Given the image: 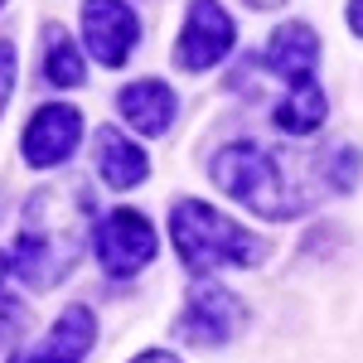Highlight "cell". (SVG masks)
Segmentation results:
<instances>
[{
  "instance_id": "obj_17",
  "label": "cell",
  "mask_w": 363,
  "mask_h": 363,
  "mask_svg": "<svg viewBox=\"0 0 363 363\" xmlns=\"http://www.w3.org/2000/svg\"><path fill=\"white\" fill-rule=\"evenodd\" d=\"M131 363H179L174 354H165V349H145L140 359H131Z\"/></svg>"
},
{
  "instance_id": "obj_5",
  "label": "cell",
  "mask_w": 363,
  "mask_h": 363,
  "mask_svg": "<svg viewBox=\"0 0 363 363\" xmlns=\"http://www.w3.org/2000/svg\"><path fill=\"white\" fill-rule=\"evenodd\" d=\"M155 257V228L136 208H116L97 228V262L107 277H136Z\"/></svg>"
},
{
  "instance_id": "obj_21",
  "label": "cell",
  "mask_w": 363,
  "mask_h": 363,
  "mask_svg": "<svg viewBox=\"0 0 363 363\" xmlns=\"http://www.w3.org/2000/svg\"><path fill=\"white\" fill-rule=\"evenodd\" d=\"M0 5H5V0H0Z\"/></svg>"
},
{
  "instance_id": "obj_11",
  "label": "cell",
  "mask_w": 363,
  "mask_h": 363,
  "mask_svg": "<svg viewBox=\"0 0 363 363\" xmlns=\"http://www.w3.org/2000/svg\"><path fill=\"white\" fill-rule=\"evenodd\" d=\"M116 107H121V116L136 126L140 136H165L169 121H174V92L160 78H140V83L121 87Z\"/></svg>"
},
{
  "instance_id": "obj_9",
  "label": "cell",
  "mask_w": 363,
  "mask_h": 363,
  "mask_svg": "<svg viewBox=\"0 0 363 363\" xmlns=\"http://www.w3.org/2000/svg\"><path fill=\"white\" fill-rule=\"evenodd\" d=\"M92 339H97V320H92V310H87V306H68L54 320L49 335L39 339L34 349H25L20 359H10V363H83L87 349H92Z\"/></svg>"
},
{
  "instance_id": "obj_16",
  "label": "cell",
  "mask_w": 363,
  "mask_h": 363,
  "mask_svg": "<svg viewBox=\"0 0 363 363\" xmlns=\"http://www.w3.org/2000/svg\"><path fill=\"white\" fill-rule=\"evenodd\" d=\"M15 68H20L15 44H10V39H0V112H5V102H10V92H15Z\"/></svg>"
},
{
  "instance_id": "obj_6",
  "label": "cell",
  "mask_w": 363,
  "mask_h": 363,
  "mask_svg": "<svg viewBox=\"0 0 363 363\" xmlns=\"http://www.w3.org/2000/svg\"><path fill=\"white\" fill-rule=\"evenodd\" d=\"M233 20L218 0H194L189 5V20L179 29V44H174V63L184 73H203L213 63H223L228 49H233Z\"/></svg>"
},
{
  "instance_id": "obj_8",
  "label": "cell",
  "mask_w": 363,
  "mask_h": 363,
  "mask_svg": "<svg viewBox=\"0 0 363 363\" xmlns=\"http://www.w3.org/2000/svg\"><path fill=\"white\" fill-rule=\"evenodd\" d=\"M78 140H83V116L73 112V107H39L34 121L25 126V140H20V150H25V160L34 169H49L58 160H68L73 150H78Z\"/></svg>"
},
{
  "instance_id": "obj_15",
  "label": "cell",
  "mask_w": 363,
  "mask_h": 363,
  "mask_svg": "<svg viewBox=\"0 0 363 363\" xmlns=\"http://www.w3.org/2000/svg\"><path fill=\"white\" fill-rule=\"evenodd\" d=\"M320 174H325V184H330V189L349 194V189H354V174H359V150H349V145L330 150V155L320 160Z\"/></svg>"
},
{
  "instance_id": "obj_2",
  "label": "cell",
  "mask_w": 363,
  "mask_h": 363,
  "mask_svg": "<svg viewBox=\"0 0 363 363\" xmlns=\"http://www.w3.org/2000/svg\"><path fill=\"white\" fill-rule=\"evenodd\" d=\"M208 174H213V184L223 194L247 203L252 213H262V218H296V213L310 208L306 184L296 179V169L286 165V155L257 145V140H233V145H223L213 155Z\"/></svg>"
},
{
  "instance_id": "obj_20",
  "label": "cell",
  "mask_w": 363,
  "mask_h": 363,
  "mask_svg": "<svg viewBox=\"0 0 363 363\" xmlns=\"http://www.w3.org/2000/svg\"><path fill=\"white\" fill-rule=\"evenodd\" d=\"M5 272H10V257H5V252H0V281H5Z\"/></svg>"
},
{
  "instance_id": "obj_7",
  "label": "cell",
  "mask_w": 363,
  "mask_h": 363,
  "mask_svg": "<svg viewBox=\"0 0 363 363\" xmlns=\"http://www.w3.org/2000/svg\"><path fill=\"white\" fill-rule=\"evenodd\" d=\"M136 10L126 0H87L83 5V39L102 68H121L126 54L136 49Z\"/></svg>"
},
{
  "instance_id": "obj_10",
  "label": "cell",
  "mask_w": 363,
  "mask_h": 363,
  "mask_svg": "<svg viewBox=\"0 0 363 363\" xmlns=\"http://www.w3.org/2000/svg\"><path fill=\"white\" fill-rule=\"evenodd\" d=\"M262 63L277 73L286 87H301V83H315V63H320V39L310 25H281L267 44Z\"/></svg>"
},
{
  "instance_id": "obj_3",
  "label": "cell",
  "mask_w": 363,
  "mask_h": 363,
  "mask_svg": "<svg viewBox=\"0 0 363 363\" xmlns=\"http://www.w3.org/2000/svg\"><path fill=\"white\" fill-rule=\"evenodd\" d=\"M169 238H174V252H179V262L203 277V272H218V267H252V262H262L267 247L247 238L242 228L223 218L218 208H208V203H199V199H179L174 203V213H169Z\"/></svg>"
},
{
  "instance_id": "obj_18",
  "label": "cell",
  "mask_w": 363,
  "mask_h": 363,
  "mask_svg": "<svg viewBox=\"0 0 363 363\" xmlns=\"http://www.w3.org/2000/svg\"><path fill=\"white\" fill-rule=\"evenodd\" d=\"M349 25H354V34H363V0H349Z\"/></svg>"
},
{
  "instance_id": "obj_1",
  "label": "cell",
  "mask_w": 363,
  "mask_h": 363,
  "mask_svg": "<svg viewBox=\"0 0 363 363\" xmlns=\"http://www.w3.org/2000/svg\"><path fill=\"white\" fill-rule=\"evenodd\" d=\"M92 213L97 203L83 179H58V184L34 189L20 213V233H15V272L34 291L58 286L92 242Z\"/></svg>"
},
{
  "instance_id": "obj_12",
  "label": "cell",
  "mask_w": 363,
  "mask_h": 363,
  "mask_svg": "<svg viewBox=\"0 0 363 363\" xmlns=\"http://www.w3.org/2000/svg\"><path fill=\"white\" fill-rule=\"evenodd\" d=\"M97 174H102L112 189H131V184H140V179L150 174V160H145V150L131 145L116 126H102V131H97Z\"/></svg>"
},
{
  "instance_id": "obj_19",
  "label": "cell",
  "mask_w": 363,
  "mask_h": 363,
  "mask_svg": "<svg viewBox=\"0 0 363 363\" xmlns=\"http://www.w3.org/2000/svg\"><path fill=\"white\" fill-rule=\"evenodd\" d=\"M252 5H257V10H272V5H281V0H252Z\"/></svg>"
},
{
  "instance_id": "obj_14",
  "label": "cell",
  "mask_w": 363,
  "mask_h": 363,
  "mask_svg": "<svg viewBox=\"0 0 363 363\" xmlns=\"http://www.w3.org/2000/svg\"><path fill=\"white\" fill-rule=\"evenodd\" d=\"M44 78L54 87H78L83 83V58L73 49V39H68V29L49 25V49H44Z\"/></svg>"
},
{
  "instance_id": "obj_13",
  "label": "cell",
  "mask_w": 363,
  "mask_h": 363,
  "mask_svg": "<svg viewBox=\"0 0 363 363\" xmlns=\"http://www.w3.org/2000/svg\"><path fill=\"white\" fill-rule=\"evenodd\" d=\"M320 121H325V92L315 83L286 87V97L277 102V126L281 131H286V136H310Z\"/></svg>"
},
{
  "instance_id": "obj_4",
  "label": "cell",
  "mask_w": 363,
  "mask_h": 363,
  "mask_svg": "<svg viewBox=\"0 0 363 363\" xmlns=\"http://www.w3.org/2000/svg\"><path fill=\"white\" fill-rule=\"evenodd\" d=\"M242 320H247V310H242V301L228 286H218V281H194L174 335L184 339V344H199V349H218V344H228V339L242 330Z\"/></svg>"
}]
</instances>
